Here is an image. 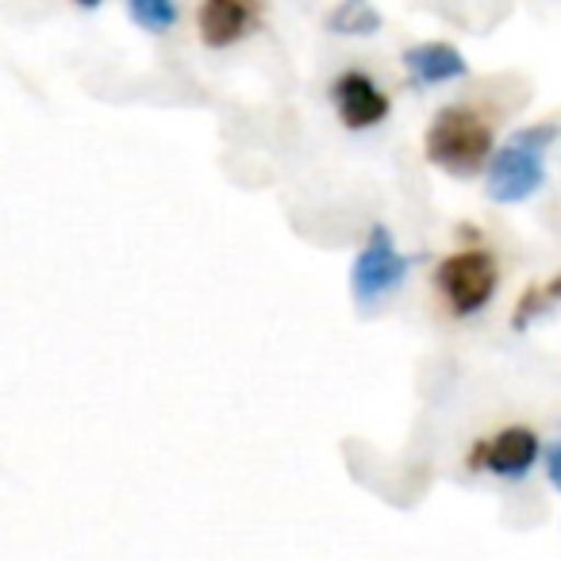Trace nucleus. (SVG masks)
I'll return each mask as SVG.
<instances>
[{
  "label": "nucleus",
  "mask_w": 561,
  "mask_h": 561,
  "mask_svg": "<svg viewBox=\"0 0 561 561\" xmlns=\"http://www.w3.org/2000/svg\"><path fill=\"white\" fill-rule=\"evenodd\" d=\"M561 139V124L542 119L512 131V139L492 154L484 193L496 204H523L546 185V154Z\"/></svg>",
  "instance_id": "1"
},
{
  "label": "nucleus",
  "mask_w": 561,
  "mask_h": 561,
  "mask_svg": "<svg viewBox=\"0 0 561 561\" xmlns=\"http://www.w3.org/2000/svg\"><path fill=\"white\" fill-rule=\"evenodd\" d=\"M423 154L435 170L450 173V178H477L492 162V127L473 108L450 104L431 119L427 135H423Z\"/></svg>",
  "instance_id": "2"
},
{
  "label": "nucleus",
  "mask_w": 561,
  "mask_h": 561,
  "mask_svg": "<svg viewBox=\"0 0 561 561\" xmlns=\"http://www.w3.org/2000/svg\"><path fill=\"white\" fill-rule=\"evenodd\" d=\"M435 285L454 316H477L496 297V285H500L496 257L489 250H458V254L438 262Z\"/></svg>",
  "instance_id": "3"
},
{
  "label": "nucleus",
  "mask_w": 561,
  "mask_h": 561,
  "mask_svg": "<svg viewBox=\"0 0 561 561\" xmlns=\"http://www.w3.org/2000/svg\"><path fill=\"white\" fill-rule=\"evenodd\" d=\"M404 277H408V257L397 250L389 227L377 224L351 265V297L358 305H377L381 297L397 293L404 285Z\"/></svg>",
  "instance_id": "4"
},
{
  "label": "nucleus",
  "mask_w": 561,
  "mask_h": 561,
  "mask_svg": "<svg viewBox=\"0 0 561 561\" xmlns=\"http://www.w3.org/2000/svg\"><path fill=\"white\" fill-rule=\"evenodd\" d=\"M331 101H335L339 119H343L351 131H369V127L385 124L392 112V101L385 96V89L358 70H346L343 78H335Z\"/></svg>",
  "instance_id": "5"
},
{
  "label": "nucleus",
  "mask_w": 561,
  "mask_h": 561,
  "mask_svg": "<svg viewBox=\"0 0 561 561\" xmlns=\"http://www.w3.org/2000/svg\"><path fill=\"white\" fill-rule=\"evenodd\" d=\"M262 0H201L196 9V32L208 50H227L257 24Z\"/></svg>",
  "instance_id": "6"
},
{
  "label": "nucleus",
  "mask_w": 561,
  "mask_h": 561,
  "mask_svg": "<svg viewBox=\"0 0 561 561\" xmlns=\"http://www.w3.org/2000/svg\"><path fill=\"white\" fill-rule=\"evenodd\" d=\"M542 454V443L530 427H504L492 443H484V469L504 481H519Z\"/></svg>",
  "instance_id": "7"
},
{
  "label": "nucleus",
  "mask_w": 561,
  "mask_h": 561,
  "mask_svg": "<svg viewBox=\"0 0 561 561\" xmlns=\"http://www.w3.org/2000/svg\"><path fill=\"white\" fill-rule=\"evenodd\" d=\"M404 70L412 73L415 85H446L469 73V62L450 43H415L404 50Z\"/></svg>",
  "instance_id": "8"
},
{
  "label": "nucleus",
  "mask_w": 561,
  "mask_h": 561,
  "mask_svg": "<svg viewBox=\"0 0 561 561\" xmlns=\"http://www.w3.org/2000/svg\"><path fill=\"white\" fill-rule=\"evenodd\" d=\"M328 32L331 35H351V39H369V35L381 32V12L369 4V0H339L335 9L328 12Z\"/></svg>",
  "instance_id": "9"
},
{
  "label": "nucleus",
  "mask_w": 561,
  "mask_h": 561,
  "mask_svg": "<svg viewBox=\"0 0 561 561\" xmlns=\"http://www.w3.org/2000/svg\"><path fill=\"white\" fill-rule=\"evenodd\" d=\"M127 16H131L142 32L165 35L178 24V0H127Z\"/></svg>",
  "instance_id": "10"
},
{
  "label": "nucleus",
  "mask_w": 561,
  "mask_h": 561,
  "mask_svg": "<svg viewBox=\"0 0 561 561\" xmlns=\"http://www.w3.org/2000/svg\"><path fill=\"white\" fill-rule=\"evenodd\" d=\"M553 300L546 297V285H530L519 300H515V312H512V331H527L535 320H542L550 312Z\"/></svg>",
  "instance_id": "11"
},
{
  "label": "nucleus",
  "mask_w": 561,
  "mask_h": 561,
  "mask_svg": "<svg viewBox=\"0 0 561 561\" xmlns=\"http://www.w3.org/2000/svg\"><path fill=\"white\" fill-rule=\"evenodd\" d=\"M546 473H550V484L561 492V443L550 446V454H546Z\"/></svg>",
  "instance_id": "12"
},
{
  "label": "nucleus",
  "mask_w": 561,
  "mask_h": 561,
  "mask_svg": "<svg viewBox=\"0 0 561 561\" xmlns=\"http://www.w3.org/2000/svg\"><path fill=\"white\" fill-rule=\"evenodd\" d=\"M546 297H550V300H561V273H553V277L546 280Z\"/></svg>",
  "instance_id": "13"
},
{
  "label": "nucleus",
  "mask_w": 561,
  "mask_h": 561,
  "mask_svg": "<svg viewBox=\"0 0 561 561\" xmlns=\"http://www.w3.org/2000/svg\"><path fill=\"white\" fill-rule=\"evenodd\" d=\"M73 4H78V9H101L104 0H73Z\"/></svg>",
  "instance_id": "14"
}]
</instances>
